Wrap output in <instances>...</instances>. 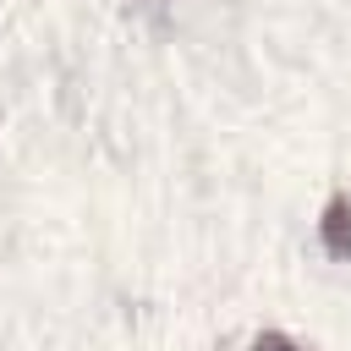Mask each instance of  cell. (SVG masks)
Masks as SVG:
<instances>
[{
    "mask_svg": "<svg viewBox=\"0 0 351 351\" xmlns=\"http://www.w3.org/2000/svg\"><path fill=\"white\" fill-rule=\"evenodd\" d=\"M318 241H324L329 258H351V197H346V192H335V197L324 203V214H318Z\"/></svg>",
    "mask_w": 351,
    "mask_h": 351,
    "instance_id": "6da1fadb",
    "label": "cell"
},
{
    "mask_svg": "<svg viewBox=\"0 0 351 351\" xmlns=\"http://www.w3.org/2000/svg\"><path fill=\"white\" fill-rule=\"evenodd\" d=\"M252 351H313V346H302V340L285 335V329H263V335L252 340Z\"/></svg>",
    "mask_w": 351,
    "mask_h": 351,
    "instance_id": "7a4b0ae2",
    "label": "cell"
}]
</instances>
